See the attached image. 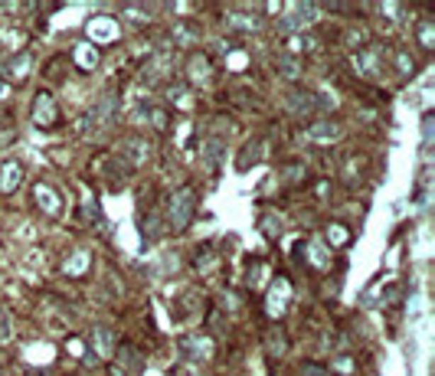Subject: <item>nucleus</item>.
<instances>
[{"mask_svg":"<svg viewBox=\"0 0 435 376\" xmlns=\"http://www.w3.org/2000/svg\"><path fill=\"white\" fill-rule=\"evenodd\" d=\"M196 206H200V193H196L193 183H183V187L174 190L171 197H167V203H164V213H161L167 232H174V236L187 232V226L196 216Z\"/></svg>","mask_w":435,"mask_h":376,"instance_id":"f257e3e1","label":"nucleus"},{"mask_svg":"<svg viewBox=\"0 0 435 376\" xmlns=\"http://www.w3.org/2000/svg\"><path fill=\"white\" fill-rule=\"evenodd\" d=\"M386 62H390V52L383 50L380 43H367L354 50V72L367 82H380L386 72Z\"/></svg>","mask_w":435,"mask_h":376,"instance_id":"f03ea898","label":"nucleus"},{"mask_svg":"<svg viewBox=\"0 0 435 376\" xmlns=\"http://www.w3.org/2000/svg\"><path fill=\"white\" fill-rule=\"evenodd\" d=\"M115 121H118V98H115V92H105L102 98L89 108L86 118H82V131H89V135H105V131L115 128Z\"/></svg>","mask_w":435,"mask_h":376,"instance_id":"7ed1b4c3","label":"nucleus"},{"mask_svg":"<svg viewBox=\"0 0 435 376\" xmlns=\"http://www.w3.org/2000/svg\"><path fill=\"white\" fill-rule=\"evenodd\" d=\"M115 161H118L128 173L131 171H141V167L151 161V141H147L145 135H128L118 144V154H115Z\"/></svg>","mask_w":435,"mask_h":376,"instance_id":"20e7f679","label":"nucleus"},{"mask_svg":"<svg viewBox=\"0 0 435 376\" xmlns=\"http://www.w3.org/2000/svg\"><path fill=\"white\" fill-rule=\"evenodd\" d=\"M30 118H33V125L40 131H56L62 125V111H60V102L52 98V92H46V89H40L33 98V105H30Z\"/></svg>","mask_w":435,"mask_h":376,"instance_id":"39448f33","label":"nucleus"},{"mask_svg":"<svg viewBox=\"0 0 435 376\" xmlns=\"http://www.w3.org/2000/svg\"><path fill=\"white\" fill-rule=\"evenodd\" d=\"M311 23H315V4H288L285 17L275 26H278L282 36H298V33H307Z\"/></svg>","mask_w":435,"mask_h":376,"instance_id":"423d86ee","label":"nucleus"},{"mask_svg":"<svg viewBox=\"0 0 435 376\" xmlns=\"http://www.w3.org/2000/svg\"><path fill=\"white\" fill-rule=\"evenodd\" d=\"M30 72H33V52L30 50H10V56H4L0 59V79L4 82H26L30 79Z\"/></svg>","mask_w":435,"mask_h":376,"instance_id":"0eeeda50","label":"nucleus"},{"mask_svg":"<svg viewBox=\"0 0 435 376\" xmlns=\"http://www.w3.org/2000/svg\"><path fill=\"white\" fill-rule=\"evenodd\" d=\"M177 353L183 363H206L213 357V341L206 334H187L177 341Z\"/></svg>","mask_w":435,"mask_h":376,"instance_id":"6e6552de","label":"nucleus"},{"mask_svg":"<svg viewBox=\"0 0 435 376\" xmlns=\"http://www.w3.org/2000/svg\"><path fill=\"white\" fill-rule=\"evenodd\" d=\"M33 203L40 206V213L50 216V220H60L62 216V193L50 180H36L33 183Z\"/></svg>","mask_w":435,"mask_h":376,"instance_id":"1a4fd4ad","label":"nucleus"},{"mask_svg":"<svg viewBox=\"0 0 435 376\" xmlns=\"http://www.w3.org/2000/svg\"><path fill=\"white\" fill-rule=\"evenodd\" d=\"M183 76H187V86H206L210 79H213V59L206 56V52L193 50L187 56V62H183Z\"/></svg>","mask_w":435,"mask_h":376,"instance_id":"9d476101","label":"nucleus"},{"mask_svg":"<svg viewBox=\"0 0 435 376\" xmlns=\"http://www.w3.org/2000/svg\"><path fill=\"white\" fill-rule=\"evenodd\" d=\"M305 135H307V141H315V144H334V141H341L344 125L334 118H311Z\"/></svg>","mask_w":435,"mask_h":376,"instance_id":"9b49d317","label":"nucleus"},{"mask_svg":"<svg viewBox=\"0 0 435 376\" xmlns=\"http://www.w3.org/2000/svg\"><path fill=\"white\" fill-rule=\"evenodd\" d=\"M86 33H89V43L92 46H105V43H115L121 36V23L111 17H92L86 26Z\"/></svg>","mask_w":435,"mask_h":376,"instance_id":"f8f14e48","label":"nucleus"},{"mask_svg":"<svg viewBox=\"0 0 435 376\" xmlns=\"http://www.w3.org/2000/svg\"><path fill=\"white\" fill-rule=\"evenodd\" d=\"M137 222H141V239H145V246H154V242H161L164 236H167L161 210H154V206L141 210V213H137Z\"/></svg>","mask_w":435,"mask_h":376,"instance_id":"ddd939ff","label":"nucleus"},{"mask_svg":"<svg viewBox=\"0 0 435 376\" xmlns=\"http://www.w3.org/2000/svg\"><path fill=\"white\" fill-rule=\"evenodd\" d=\"M291 295H295L291 282L285 278V275H278V278L272 282L269 298H265V308H269V314H272V317H282L285 311H288V304H291Z\"/></svg>","mask_w":435,"mask_h":376,"instance_id":"4468645a","label":"nucleus"},{"mask_svg":"<svg viewBox=\"0 0 435 376\" xmlns=\"http://www.w3.org/2000/svg\"><path fill=\"white\" fill-rule=\"evenodd\" d=\"M265 154H269V141L265 137H252V141H246L239 151V157H236V171L246 173L252 171V167H259V164L265 161Z\"/></svg>","mask_w":435,"mask_h":376,"instance_id":"2eb2a0df","label":"nucleus"},{"mask_svg":"<svg viewBox=\"0 0 435 376\" xmlns=\"http://www.w3.org/2000/svg\"><path fill=\"white\" fill-rule=\"evenodd\" d=\"M222 154H226V137L222 135H206L203 144H200V164H203L210 173H216Z\"/></svg>","mask_w":435,"mask_h":376,"instance_id":"dca6fc26","label":"nucleus"},{"mask_svg":"<svg viewBox=\"0 0 435 376\" xmlns=\"http://www.w3.org/2000/svg\"><path fill=\"white\" fill-rule=\"evenodd\" d=\"M226 30L230 33H256L259 26H262V20L256 17V10H249V7H242V10H226Z\"/></svg>","mask_w":435,"mask_h":376,"instance_id":"f3484780","label":"nucleus"},{"mask_svg":"<svg viewBox=\"0 0 435 376\" xmlns=\"http://www.w3.org/2000/svg\"><path fill=\"white\" fill-rule=\"evenodd\" d=\"M164 98H167V108H177V111H190L193 108V89L180 79H171L164 86Z\"/></svg>","mask_w":435,"mask_h":376,"instance_id":"a211bd4d","label":"nucleus"},{"mask_svg":"<svg viewBox=\"0 0 435 376\" xmlns=\"http://www.w3.org/2000/svg\"><path fill=\"white\" fill-rule=\"evenodd\" d=\"M20 183H23V164L17 157H7V161L0 164V193L10 197V193H17Z\"/></svg>","mask_w":435,"mask_h":376,"instance_id":"6ab92c4d","label":"nucleus"},{"mask_svg":"<svg viewBox=\"0 0 435 376\" xmlns=\"http://www.w3.org/2000/svg\"><path fill=\"white\" fill-rule=\"evenodd\" d=\"M89 343H92V353L98 360H111V357H115V351H118V343H115V331H111V327H105V324L92 327Z\"/></svg>","mask_w":435,"mask_h":376,"instance_id":"aec40b11","label":"nucleus"},{"mask_svg":"<svg viewBox=\"0 0 435 376\" xmlns=\"http://www.w3.org/2000/svg\"><path fill=\"white\" fill-rule=\"evenodd\" d=\"M69 59L76 62L82 72H92V69H98V62H102V52H98V46H92L89 40H82V43H76L72 50L66 52Z\"/></svg>","mask_w":435,"mask_h":376,"instance_id":"412c9836","label":"nucleus"},{"mask_svg":"<svg viewBox=\"0 0 435 376\" xmlns=\"http://www.w3.org/2000/svg\"><path fill=\"white\" fill-rule=\"evenodd\" d=\"M89 268H92V252L86 246H76L66 256V262H62V272L69 278H82V275H89Z\"/></svg>","mask_w":435,"mask_h":376,"instance_id":"4be33fe9","label":"nucleus"},{"mask_svg":"<svg viewBox=\"0 0 435 376\" xmlns=\"http://www.w3.org/2000/svg\"><path fill=\"white\" fill-rule=\"evenodd\" d=\"M390 62H392V72H396L400 79H412L419 72L416 56H412L406 46H396V50H390Z\"/></svg>","mask_w":435,"mask_h":376,"instance_id":"5701e85b","label":"nucleus"},{"mask_svg":"<svg viewBox=\"0 0 435 376\" xmlns=\"http://www.w3.org/2000/svg\"><path fill=\"white\" fill-rule=\"evenodd\" d=\"M298 252H301V256L307 252V262H311L315 268H331V262H334V258H331V249H327L321 239H307V242H301Z\"/></svg>","mask_w":435,"mask_h":376,"instance_id":"b1692460","label":"nucleus"},{"mask_svg":"<svg viewBox=\"0 0 435 376\" xmlns=\"http://www.w3.org/2000/svg\"><path fill=\"white\" fill-rule=\"evenodd\" d=\"M275 72L282 79H288V82H298L301 76H305V62L298 59V56H285V52H278V59H275Z\"/></svg>","mask_w":435,"mask_h":376,"instance_id":"393cba45","label":"nucleus"},{"mask_svg":"<svg viewBox=\"0 0 435 376\" xmlns=\"http://www.w3.org/2000/svg\"><path fill=\"white\" fill-rule=\"evenodd\" d=\"M115 353H118V363H115V367H118L125 376H128V373H131V376L141 373V363H145V360H141V353H137L135 347H131V343H121V347H118Z\"/></svg>","mask_w":435,"mask_h":376,"instance_id":"a878e982","label":"nucleus"},{"mask_svg":"<svg viewBox=\"0 0 435 376\" xmlns=\"http://www.w3.org/2000/svg\"><path fill=\"white\" fill-rule=\"evenodd\" d=\"M121 20L131 26V30H145V23L151 20V7L147 4H128L121 10Z\"/></svg>","mask_w":435,"mask_h":376,"instance_id":"bb28decb","label":"nucleus"},{"mask_svg":"<svg viewBox=\"0 0 435 376\" xmlns=\"http://www.w3.org/2000/svg\"><path fill=\"white\" fill-rule=\"evenodd\" d=\"M416 43L422 52H432L435 50V20L432 17H422L416 23Z\"/></svg>","mask_w":435,"mask_h":376,"instance_id":"cd10ccee","label":"nucleus"},{"mask_svg":"<svg viewBox=\"0 0 435 376\" xmlns=\"http://www.w3.org/2000/svg\"><path fill=\"white\" fill-rule=\"evenodd\" d=\"M265 351H269V357H285V351H288V334L282 331V327H272V331L265 334Z\"/></svg>","mask_w":435,"mask_h":376,"instance_id":"c85d7f7f","label":"nucleus"},{"mask_svg":"<svg viewBox=\"0 0 435 376\" xmlns=\"http://www.w3.org/2000/svg\"><path fill=\"white\" fill-rule=\"evenodd\" d=\"M327 249H344L350 246V239H354V232L344 226V222H327Z\"/></svg>","mask_w":435,"mask_h":376,"instance_id":"c756f323","label":"nucleus"},{"mask_svg":"<svg viewBox=\"0 0 435 376\" xmlns=\"http://www.w3.org/2000/svg\"><path fill=\"white\" fill-rule=\"evenodd\" d=\"M193 266L200 268V275H210L216 266H220V258H216V252H213V246H210V242L196 246V262H193Z\"/></svg>","mask_w":435,"mask_h":376,"instance_id":"7c9ffc66","label":"nucleus"},{"mask_svg":"<svg viewBox=\"0 0 435 376\" xmlns=\"http://www.w3.org/2000/svg\"><path fill=\"white\" fill-rule=\"evenodd\" d=\"M278 177H282L285 183H301V180L307 177L305 161H288V164H282V167H278Z\"/></svg>","mask_w":435,"mask_h":376,"instance_id":"2f4dec72","label":"nucleus"},{"mask_svg":"<svg viewBox=\"0 0 435 376\" xmlns=\"http://www.w3.org/2000/svg\"><path fill=\"white\" fill-rule=\"evenodd\" d=\"M259 229H262L269 239H278V236H282V220H278V213L269 210V213L259 216Z\"/></svg>","mask_w":435,"mask_h":376,"instance_id":"473e14b6","label":"nucleus"},{"mask_svg":"<svg viewBox=\"0 0 435 376\" xmlns=\"http://www.w3.org/2000/svg\"><path fill=\"white\" fill-rule=\"evenodd\" d=\"M341 180H344V183H350V187H354V183H360V167H357V157H354V154H344L341 157Z\"/></svg>","mask_w":435,"mask_h":376,"instance_id":"72a5a7b5","label":"nucleus"},{"mask_svg":"<svg viewBox=\"0 0 435 376\" xmlns=\"http://www.w3.org/2000/svg\"><path fill=\"white\" fill-rule=\"evenodd\" d=\"M262 275H265V262L256 256L252 262H249V268H246V285L249 288H262Z\"/></svg>","mask_w":435,"mask_h":376,"instance_id":"f704fd0d","label":"nucleus"},{"mask_svg":"<svg viewBox=\"0 0 435 376\" xmlns=\"http://www.w3.org/2000/svg\"><path fill=\"white\" fill-rule=\"evenodd\" d=\"M331 370H334V373H341V376H354V373H357V367H354V357H347V353L334 360Z\"/></svg>","mask_w":435,"mask_h":376,"instance_id":"c9c22d12","label":"nucleus"},{"mask_svg":"<svg viewBox=\"0 0 435 376\" xmlns=\"http://www.w3.org/2000/svg\"><path fill=\"white\" fill-rule=\"evenodd\" d=\"M10 334H13V331H10V314H7L4 308H0V343H7V341H10Z\"/></svg>","mask_w":435,"mask_h":376,"instance_id":"e433bc0d","label":"nucleus"},{"mask_svg":"<svg viewBox=\"0 0 435 376\" xmlns=\"http://www.w3.org/2000/svg\"><path fill=\"white\" fill-rule=\"evenodd\" d=\"M301 373H305V376H327V370H324V367H317V363H311V360H307V363H301Z\"/></svg>","mask_w":435,"mask_h":376,"instance_id":"4c0bfd02","label":"nucleus"},{"mask_svg":"<svg viewBox=\"0 0 435 376\" xmlns=\"http://www.w3.org/2000/svg\"><path fill=\"white\" fill-rule=\"evenodd\" d=\"M7 92H10V86H7V82H4V79H0V102L7 98Z\"/></svg>","mask_w":435,"mask_h":376,"instance_id":"58836bf2","label":"nucleus"},{"mask_svg":"<svg viewBox=\"0 0 435 376\" xmlns=\"http://www.w3.org/2000/svg\"><path fill=\"white\" fill-rule=\"evenodd\" d=\"M174 376H190V373H183V370H177V373H174Z\"/></svg>","mask_w":435,"mask_h":376,"instance_id":"ea45409f","label":"nucleus"},{"mask_svg":"<svg viewBox=\"0 0 435 376\" xmlns=\"http://www.w3.org/2000/svg\"><path fill=\"white\" fill-rule=\"evenodd\" d=\"M0 125H4V115H0Z\"/></svg>","mask_w":435,"mask_h":376,"instance_id":"a19ab883","label":"nucleus"}]
</instances>
